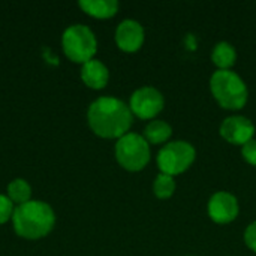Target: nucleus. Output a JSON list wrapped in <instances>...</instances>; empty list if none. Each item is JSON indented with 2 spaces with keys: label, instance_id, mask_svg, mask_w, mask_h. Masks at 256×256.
<instances>
[{
  "label": "nucleus",
  "instance_id": "obj_1",
  "mask_svg": "<svg viewBox=\"0 0 256 256\" xmlns=\"http://www.w3.org/2000/svg\"><path fill=\"white\" fill-rule=\"evenodd\" d=\"M87 122L94 135L105 140H118L129 134L134 114L128 104L112 96L93 100L87 111Z\"/></svg>",
  "mask_w": 256,
  "mask_h": 256
},
{
  "label": "nucleus",
  "instance_id": "obj_2",
  "mask_svg": "<svg viewBox=\"0 0 256 256\" xmlns=\"http://www.w3.org/2000/svg\"><path fill=\"white\" fill-rule=\"evenodd\" d=\"M12 224L16 236L26 240H39L52 231L56 214L50 204L30 200L14 210Z\"/></svg>",
  "mask_w": 256,
  "mask_h": 256
},
{
  "label": "nucleus",
  "instance_id": "obj_3",
  "mask_svg": "<svg viewBox=\"0 0 256 256\" xmlns=\"http://www.w3.org/2000/svg\"><path fill=\"white\" fill-rule=\"evenodd\" d=\"M210 92L218 105L226 111H240L249 100L248 84L234 70H216L210 78Z\"/></svg>",
  "mask_w": 256,
  "mask_h": 256
},
{
  "label": "nucleus",
  "instance_id": "obj_4",
  "mask_svg": "<svg viewBox=\"0 0 256 256\" xmlns=\"http://www.w3.org/2000/svg\"><path fill=\"white\" fill-rule=\"evenodd\" d=\"M114 153L118 165L129 172L142 171L152 159L150 144L142 135L135 132H129L118 138L114 147Z\"/></svg>",
  "mask_w": 256,
  "mask_h": 256
},
{
  "label": "nucleus",
  "instance_id": "obj_5",
  "mask_svg": "<svg viewBox=\"0 0 256 256\" xmlns=\"http://www.w3.org/2000/svg\"><path fill=\"white\" fill-rule=\"evenodd\" d=\"M196 160V150L189 141L176 140L160 147L156 156L159 172L177 177L186 172Z\"/></svg>",
  "mask_w": 256,
  "mask_h": 256
},
{
  "label": "nucleus",
  "instance_id": "obj_6",
  "mask_svg": "<svg viewBox=\"0 0 256 256\" xmlns=\"http://www.w3.org/2000/svg\"><path fill=\"white\" fill-rule=\"evenodd\" d=\"M62 45L66 57L81 64L93 60L98 51V40L94 33L82 24L68 27L62 36Z\"/></svg>",
  "mask_w": 256,
  "mask_h": 256
},
{
  "label": "nucleus",
  "instance_id": "obj_7",
  "mask_svg": "<svg viewBox=\"0 0 256 256\" xmlns=\"http://www.w3.org/2000/svg\"><path fill=\"white\" fill-rule=\"evenodd\" d=\"M164 106L165 98L162 92L152 86L136 88L129 99V108L134 117H138L140 120L152 122L158 118V116L164 111Z\"/></svg>",
  "mask_w": 256,
  "mask_h": 256
},
{
  "label": "nucleus",
  "instance_id": "obj_8",
  "mask_svg": "<svg viewBox=\"0 0 256 256\" xmlns=\"http://www.w3.org/2000/svg\"><path fill=\"white\" fill-rule=\"evenodd\" d=\"M208 218L218 225H228L232 224L240 213L238 200L226 190L214 192L207 204Z\"/></svg>",
  "mask_w": 256,
  "mask_h": 256
},
{
  "label": "nucleus",
  "instance_id": "obj_9",
  "mask_svg": "<svg viewBox=\"0 0 256 256\" xmlns=\"http://www.w3.org/2000/svg\"><path fill=\"white\" fill-rule=\"evenodd\" d=\"M255 132L256 128L254 122L246 116H230L220 123L219 128L220 136L226 142L238 147H243L250 140H254Z\"/></svg>",
  "mask_w": 256,
  "mask_h": 256
},
{
  "label": "nucleus",
  "instance_id": "obj_10",
  "mask_svg": "<svg viewBox=\"0 0 256 256\" xmlns=\"http://www.w3.org/2000/svg\"><path fill=\"white\" fill-rule=\"evenodd\" d=\"M146 30L136 20H123L116 28V44L123 52H136L142 48Z\"/></svg>",
  "mask_w": 256,
  "mask_h": 256
},
{
  "label": "nucleus",
  "instance_id": "obj_11",
  "mask_svg": "<svg viewBox=\"0 0 256 256\" xmlns=\"http://www.w3.org/2000/svg\"><path fill=\"white\" fill-rule=\"evenodd\" d=\"M81 80L87 87L93 90H102L106 87L110 81V70L100 60L93 58L82 64Z\"/></svg>",
  "mask_w": 256,
  "mask_h": 256
},
{
  "label": "nucleus",
  "instance_id": "obj_12",
  "mask_svg": "<svg viewBox=\"0 0 256 256\" xmlns=\"http://www.w3.org/2000/svg\"><path fill=\"white\" fill-rule=\"evenodd\" d=\"M142 136L150 146H165L172 136V126L165 120L154 118L147 123Z\"/></svg>",
  "mask_w": 256,
  "mask_h": 256
},
{
  "label": "nucleus",
  "instance_id": "obj_13",
  "mask_svg": "<svg viewBox=\"0 0 256 256\" xmlns=\"http://www.w3.org/2000/svg\"><path fill=\"white\" fill-rule=\"evenodd\" d=\"M212 62L218 68V70H232L237 63V50L226 40H220L213 46Z\"/></svg>",
  "mask_w": 256,
  "mask_h": 256
},
{
  "label": "nucleus",
  "instance_id": "obj_14",
  "mask_svg": "<svg viewBox=\"0 0 256 256\" xmlns=\"http://www.w3.org/2000/svg\"><path fill=\"white\" fill-rule=\"evenodd\" d=\"M78 4L87 15L98 20L112 18L118 10V2L116 0H81Z\"/></svg>",
  "mask_w": 256,
  "mask_h": 256
},
{
  "label": "nucleus",
  "instance_id": "obj_15",
  "mask_svg": "<svg viewBox=\"0 0 256 256\" xmlns=\"http://www.w3.org/2000/svg\"><path fill=\"white\" fill-rule=\"evenodd\" d=\"M32 196V188L30 184L22 180V178H15L14 182H10L8 184V198L14 202V204H24L28 202Z\"/></svg>",
  "mask_w": 256,
  "mask_h": 256
},
{
  "label": "nucleus",
  "instance_id": "obj_16",
  "mask_svg": "<svg viewBox=\"0 0 256 256\" xmlns=\"http://www.w3.org/2000/svg\"><path fill=\"white\" fill-rule=\"evenodd\" d=\"M176 180L174 177L159 172L153 182V194L158 200H170L176 192Z\"/></svg>",
  "mask_w": 256,
  "mask_h": 256
},
{
  "label": "nucleus",
  "instance_id": "obj_17",
  "mask_svg": "<svg viewBox=\"0 0 256 256\" xmlns=\"http://www.w3.org/2000/svg\"><path fill=\"white\" fill-rule=\"evenodd\" d=\"M14 202L4 196V195H0V225L6 224L9 219H12V214H14Z\"/></svg>",
  "mask_w": 256,
  "mask_h": 256
},
{
  "label": "nucleus",
  "instance_id": "obj_18",
  "mask_svg": "<svg viewBox=\"0 0 256 256\" xmlns=\"http://www.w3.org/2000/svg\"><path fill=\"white\" fill-rule=\"evenodd\" d=\"M242 158L244 159V162H248L249 165L256 166V138L250 140L248 144H244L242 147Z\"/></svg>",
  "mask_w": 256,
  "mask_h": 256
},
{
  "label": "nucleus",
  "instance_id": "obj_19",
  "mask_svg": "<svg viewBox=\"0 0 256 256\" xmlns=\"http://www.w3.org/2000/svg\"><path fill=\"white\" fill-rule=\"evenodd\" d=\"M243 240H244V244L248 246V249H250L254 254H256V220L248 225V228L244 230Z\"/></svg>",
  "mask_w": 256,
  "mask_h": 256
}]
</instances>
